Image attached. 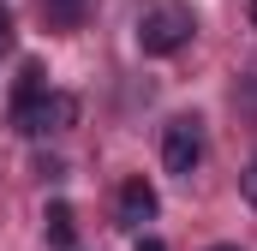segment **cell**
<instances>
[{
	"mask_svg": "<svg viewBox=\"0 0 257 251\" xmlns=\"http://www.w3.org/2000/svg\"><path fill=\"white\" fill-rule=\"evenodd\" d=\"M197 30L192 6H180V0H162V6H150L144 18H138V48L144 54H174V48H186Z\"/></svg>",
	"mask_w": 257,
	"mask_h": 251,
	"instance_id": "obj_1",
	"label": "cell"
},
{
	"mask_svg": "<svg viewBox=\"0 0 257 251\" xmlns=\"http://www.w3.org/2000/svg\"><path fill=\"white\" fill-rule=\"evenodd\" d=\"M12 120H18L24 138H54L66 126H78V96H72V90H42L36 102L12 108Z\"/></svg>",
	"mask_w": 257,
	"mask_h": 251,
	"instance_id": "obj_2",
	"label": "cell"
},
{
	"mask_svg": "<svg viewBox=\"0 0 257 251\" xmlns=\"http://www.w3.org/2000/svg\"><path fill=\"white\" fill-rule=\"evenodd\" d=\"M197 162H203V120H197V114L168 120V132H162V168L180 174V180H192Z\"/></svg>",
	"mask_w": 257,
	"mask_h": 251,
	"instance_id": "obj_3",
	"label": "cell"
},
{
	"mask_svg": "<svg viewBox=\"0 0 257 251\" xmlns=\"http://www.w3.org/2000/svg\"><path fill=\"white\" fill-rule=\"evenodd\" d=\"M156 209H162V203H156V186H150V180H126V186H120V227H126V233H138L144 221H156Z\"/></svg>",
	"mask_w": 257,
	"mask_h": 251,
	"instance_id": "obj_4",
	"label": "cell"
},
{
	"mask_svg": "<svg viewBox=\"0 0 257 251\" xmlns=\"http://www.w3.org/2000/svg\"><path fill=\"white\" fill-rule=\"evenodd\" d=\"M90 0H42V24L48 30H84Z\"/></svg>",
	"mask_w": 257,
	"mask_h": 251,
	"instance_id": "obj_5",
	"label": "cell"
},
{
	"mask_svg": "<svg viewBox=\"0 0 257 251\" xmlns=\"http://www.w3.org/2000/svg\"><path fill=\"white\" fill-rule=\"evenodd\" d=\"M48 245H60V251H72V239H78V221H72V203H48Z\"/></svg>",
	"mask_w": 257,
	"mask_h": 251,
	"instance_id": "obj_6",
	"label": "cell"
},
{
	"mask_svg": "<svg viewBox=\"0 0 257 251\" xmlns=\"http://www.w3.org/2000/svg\"><path fill=\"white\" fill-rule=\"evenodd\" d=\"M48 84H42V66L36 60H24V72H18V90H12V108H24V102H36Z\"/></svg>",
	"mask_w": 257,
	"mask_h": 251,
	"instance_id": "obj_7",
	"label": "cell"
},
{
	"mask_svg": "<svg viewBox=\"0 0 257 251\" xmlns=\"http://www.w3.org/2000/svg\"><path fill=\"white\" fill-rule=\"evenodd\" d=\"M12 36H18V30H12V12H6V6H0V54H6V48H12Z\"/></svg>",
	"mask_w": 257,
	"mask_h": 251,
	"instance_id": "obj_8",
	"label": "cell"
},
{
	"mask_svg": "<svg viewBox=\"0 0 257 251\" xmlns=\"http://www.w3.org/2000/svg\"><path fill=\"white\" fill-rule=\"evenodd\" d=\"M245 203H257V156H251V168H245Z\"/></svg>",
	"mask_w": 257,
	"mask_h": 251,
	"instance_id": "obj_9",
	"label": "cell"
},
{
	"mask_svg": "<svg viewBox=\"0 0 257 251\" xmlns=\"http://www.w3.org/2000/svg\"><path fill=\"white\" fill-rule=\"evenodd\" d=\"M138 251H168V245H162V239H144V233H138Z\"/></svg>",
	"mask_w": 257,
	"mask_h": 251,
	"instance_id": "obj_10",
	"label": "cell"
},
{
	"mask_svg": "<svg viewBox=\"0 0 257 251\" xmlns=\"http://www.w3.org/2000/svg\"><path fill=\"white\" fill-rule=\"evenodd\" d=\"M209 251H239V245H209Z\"/></svg>",
	"mask_w": 257,
	"mask_h": 251,
	"instance_id": "obj_11",
	"label": "cell"
},
{
	"mask_svg": "<svg viewBox=\"0 0 257 251\" xmlns=\"http://www.w3.org/2000/svg\"><path fill=\"white\" fill-rule=\"evenodd\" d=\"M251 24H257V0H251Z\"/></svg>",
	"mask_w": 257,
	"mask_h": 251,
	"instance_id": "obj_12",
	"label": "cell"
}]
</instances>
